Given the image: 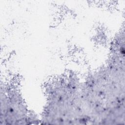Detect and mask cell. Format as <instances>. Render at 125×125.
<instances>
[{
    "label": "cell",
    "mask_w": 125,
    "mask_h": 125,
    "mask_svg": "<svg viewBox=\"0 0 125 125\" xmlns=\"http://www.w3.org/2000/svg\"><path fill=\"white\" fill-rule=\"evenodd\" d=\"M0 124H31L29 113L21 97L16 91H8L5 88L0 91Z\"/></svg>",
    "instance_id": "obj_1"
}]
</instances>
